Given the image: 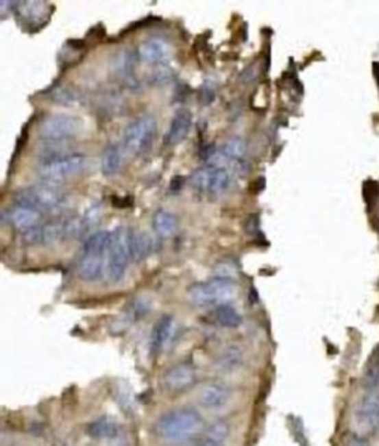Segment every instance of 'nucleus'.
<instances>
[{
  "label": "nucleus",
  "instance_id": "obj_28",
  "mask_svg": "<svg viewBox=\"0 0 379 446\" xmlns=\"http://www.w3.org/2000/svg\"><path fill=\"white\" fill-rule=\"evenodd\" d=\"M365 384L371 390H375V387L379 384V353L374 354V359L367 363Z\"/></svg>",
  "mask_w": 379,
  "mask_h": 446
},
{
  "label": "nucleus",
  "instance_id": "obj_2",
  "mask_svg": "<svg viewBox=\"0 0 379 446\" xmlns=\"http://www.w3.org/2000/svg\"><path fill=\"white\" fill-rule=\"evenodd\" d=\"M237 295L234 279L214 277L206 282H199L188 289V297L197 306H221L228 304Z\"/></svg>",
  "mask_w": 379,
  "mask_h": 446
},
{
  "label": "nucleus",
  "instance_id": "obj_15",
  "mask_svg": "<svg viewBox=\"0 0 379 446\" xmlns=\"http://www.w3.org/2000/svg\"><path fill=\"white\" fill-rule=\"evenodd\" d=\"M122 427L114 420L113 417H99L97 420L90 421L86 427V433L94 439H114L120 434Z\"/></svg>",
  "mask_w": 379,
  "mask_h": 446
},
{
  "label": "nucleus",
  "instance_id": "obj_14",
  "mask_svg": "<svg viewBox=\"0 0 379 446\" xmlns=\"http://www.w3.org/2000/svg\"><path fill=\"white\" fill-rule=\"evenodd\" d=\"M175 327H177V322H175L173 316H163L159 319L151 334V350L154 353H160L168 349L173 338Z\"/></svg>",
  "mask_w": 379,
  "mask_h": 446
},
{
  "label": "nucleus",
  "instance_id": "obj_24",
  "mask_svg": "<svg viewBox=\"0 0 379 446\" xmlns=\"http://www.w3.org/2000/svg\"><path fill=\"white\" fill-rule=\"evenodd\" d=\"M101 168H103L104 175L113 177L122 168V151L117 145H108L103 154V160H101Z\"/></svg>",
  "mask_w": 379,
  "mask_h": 446
},
{
  "label": "nucleus",
  "instance_id": "obj_32",
  "mask_svg": "<svg viewBox=\"0 0 379 446\" xmlns=\"http://www.w3.org/2000/svg\"><path fill=\"white\" fill-rule=\"evenodd\" d=\"M258 224H260V221H258V216L256 215L247 216L246 218V223H245V230H246V233H255L258 230Z\"/></svg>",
  "mask_w": 379,
  "mask_h": 446
},
{
  "label": "nucleus",
  "instance_id": "obj_12",
  "mask_svg": "<svg viewBox=\"0 0 379 446\" xmlns=\"http://www.w3.org/2000/svg\"><path fill=\"white\" fill-rule=\"evenodd\" d=\"M66 236V221H53L24 232L23 240L29 245L51 243Z\"/></svg>",
  "mask_w": 379,
  "mask_h": 446
},
{
  "label": "nucleus",
  "instance_id": "obj_9",
  "mask_svg": "<svg viewBox=\"0 0 379 446\" xmlns=\"http://www.w3.org/2000/svg\"><path fill=\"white\" fill-rule=\"evenodd\" d=\"M197 382V369L191 362L175 363L164 371L163 386L172 393H181Z\"/></svg>",
  "mask_w": 379,
  "mask_h": 446
},
{
  "label": "nucleus",
  "instance_id": "obj_19",
  "mask_svg": "<svg viewBox=\"0 0 379 446\" xmlns=\"http://www.w3.org/2000/svg\"><path fill=\"white\" fill-rule=\"evenodd\" d=\"M9 220H11V224H14L15 229L27 232L34 229V225L38 224V221L40 220V212L32 208L16 206L12 209L11 214H9Z\"/></svg>",
  "mask_w": 379,
  "mask_h": 446
},
{
  "label": "nucleus",
  "instance_id": "obj_33",
  "mask_svg": "<svg viewBox=\"0 0 379 446\" xmlns=\"http://www.w3.org/2000/svg\"><path fill=\"white\" fill-rule=\"evenodd\" d=\"M347 446H371L369 445V441L366 438H363V436H351Z\"/></svg>",
  "mask_w": 379,
  "mask_h": 446
},
{
  "label": "nucleus",
  "instance_id": "obj_30",
  "mask_svg": "<svg viewBox=\"0 0 379 446\" xmlns=\"http://www.w3.org/2000/svg\"><path fill=\"white\" fill-rule=\"evenodd\" d=\"M215 90L217 85L212 80H205V84L201 86V103L205 106H209L215 99Z\"/></svg>",
  "mask_w": 379,
  "mask_h": 446
},
{
  "label": "nucleus",
  "instance_id": "obj_17",
  "mask_svg": "<svg viewBox=\"0 0 379 446\" xmlns=\"http://www.w3.org/2000/svg\"><path fill=\"white\" fill-rule=\"evenodd\" d=\"M106 260L104 257H95V255H85L79 262V275L82 279L94 282L103 277L106 273Z\"/></svg>",
  "mask_w": 379,
  "mask_h": 446
},
{
  "label": "nucleus",
  "instance_id": "obj_29",
  "mask_svg": "<svg viewBox=\"0 0 379 446\" xmlns=\"http://www.w3.org/2000/svg\"><path fill=\"white\" fill-rule=\"evenodd\" d=\"M150 310V304L145 301L144 298H138L135 301H132V304L129 306V313L126 317V322L129 321H138V319L144 317L147 313Z\"/></svg>",
  "mask_w": 379,
  "mask_h": 446
},
{
  "label": "nucleus",
  "instance_id": "obj_13",
  "mask_svg": "<svg viewBox=\"0 0 379 446\" xmlns=\"http://www.w3.org/2000/svg\"><path fill=\"white\" fill-rule=\"evenodd\" d=\"M193 117L188 110H178L175 113L173 119L171 121L168 134L164 135L166 145H178L187 138V135L191 129Z\"/></svg>",
  "mask_w": 379,
  "mask_h": 446
},
{
  "label": "nucleus",
  "instance_id": "obj_27",
  "mask_svg": "<svg viewBox=\"0 0 379 446\" xmlns=\"http://www.w3.org/2000/svg\"><path fill=\"white\" fill-rule=\"evenodd\" d=\"M228 434H230V425L224 420H219L214 424H210L209 429L206 430V438L219 443V445L225 442Z\"/></svg>",
  "mask_w": 379,
  "mask_h": 446
},
{
  "label": "nucleus",
  "instance_id": "obj_7",
  "mask_svg": "<svg viewBox=\"0 0 379 446\" xmlns=\"http://www.w3.org/2000/svg\"><path fill=\"white\" fill-rule=\"evenodd\" d=\"M83 126V122L71 114H53L46 117L40 123L39 132L45 140L61 141L76 135Z\"/></svg>",
  "mask_w": 379,
  "mask_h": 446
},
{
  "label": "nucleus",
  "instance_id": "obj_25",
  "mask_svg": "<svg viewBox=\"0 0 379 446\" xmlns=\"http://www.w3.org/2000/svg\"><path fill=\"white\" fill-rule=\"evenodd\" d=\"M218 151L223 154L227 160L242 159L246 153V143L242 138H239V136H233V138L227 140L223 145H221Z\"/></svg>",
  "mask_w": 379,
  "mask_h": 446
},
{
  "label": "nucleus",
  "instance_id": "obj_21",
  "mask_svg": "<svg viewBox=\"0 0 379 446\" xmlns=\"http://www.w3.org/2000/svg\"><path fill=\"white\" fill-rule=\"evenodd\" d=\"M214 321L223 327H228V330H233V327H239L242 325L243 319L240 313L231 304H221L217 306L214 313H212Z\"/></svg>",
  "mask_w": 379,
  "mask_h": 446
},
{
  "label": "nucleus",
  "instance_id": "obj_4",
  "mask_svg": "<svg viewBox=\"0 0 379 446\" xmlns=\"http://www.w3.org/2000/svg\"><path fill=\"white\" fill-rule=\"evenodd\" d=\"M86 165V156L80 153L61 154V156L45 158L39 166L38 174L48 183H58L71 177L79 175Z\"/></svg>",
  "mask_w": 379,
  "mask_h": 446
},
{
  "label": "nucleus",
  "instance_id": "obj_8",
  "mask_svg": "<svg viewBox=\"0 0 379 446\" xmlns=\"http://www.w3.org/2000/svg\"><path fill=\"white\" fill-rule=\"evenodd\" d=\"M230 181V172L223 166L214 165H208L205 168L197 169L191 177V183L194 187L210 195L223 193L224 190L228 188Z\"/></svg>",
  "mask_w": 379,
  "mask_h": 446
},
{
  "label": "nucleus",
  "instance_id": "obj_11",
  "mask_svg": "<svg viewBox=\"0 0 379 446\" xmlns=\"http://www.w3.org/2000/svg\"><path fill=\"white\" fill-rule=\"evenodd\" d=\"M231 397V390L227 384H223V382H206L199 390L197 400L199 405L206 408V409H219L224 405L228 404V400Z\"/></svg>",
  "mask_w": 379,
  "mask_h": 446
},
{
  "label": "nucleus",
  "instance_id": "obj_22",
  "mask_svg": "<svg viewBox=\"0 0 379 446\" xmlns=\"http://www.w3.org/2000/svg\"><path fill=\"white\" fill-rule=\"evenodd\" d=\"M153 225H154V230L157 232V234L163 236V238H171V236H173L175 232H177L178 220L172 212L163 211L162 209V211L156 212Z\"/></svg>",
  "mask_w": 379,
  "mask_h": 446
},
{
  "label": "nucleus",
  "instance_id": "obj_1",
  "mask_svg": "<svg viewBox=\"0 0 379 446\" xmlns=\"http://www.w3.org/2000/svg\"><path fill=\"white\" fill-rule=\"evenodd\" d=\"M205 429V420L193 408H175L163 414L156 423V434L168 443H186Z\"/></svg>",
  "mask_w": 379,
  "mask_h": 446
},
{
  "label": "nucleus",
  "instance_id": "obj_20",
  "mask_svg": "<svg viewBox=\"0 0 379 446\" xmlns=\"http://www.w3.org/2000/svg\"><path fill=\"white\" fill-rule=\"evenodd\" d=\"M110 245H112V232H98L89 236L85 245H83V253L104 257L106 253H108Z\"/></svg>",
  "mask_w": 379,
  "mask_h": 446
},
{
  "label": "nucleus",
  "instance_id": "obj_10",
  "mask_svg": "<svg viewBox=\"0 0 379 446\" xmlns=\"http://www.w3.org/2000/svg\"><path fill=\"white\" fill-rule=\"evenodd\" d=\"M356 421L366 430L379 427V391L369 390L356 409Z\"/></svg>",
  "mask_w": 379,
  "mask_h": 446
},
{
  "label": "nucleus",
  "instance_id": "obj_16",
  "mask_svg": "<svg viewBox=\"0 0 379 446\" xmlns=\"http://www.w3.org/2000/svg\"><path fill=\"white\" fill-rule=\"evenodd\" d=\"M172 49L168 43L162 39H149L140 47V57L147 62L160 64L171 58Z\"/></svg>",
  "mask_w": 379,
  "mask_h": 446
},
{
  "label": "nucleus",
  "instance_id": "obj_5",
  "mask_svg": "<svg viewBox=\"0 0 379 446\" xmlns=\"http://www.w3.org/2000/svg\"><path fill=\"white\" fill-rule=\"evenodd\" d=\"M15 200L18 206L36 209V211H58L66 205V196L53 186H38L21 190Z\"/></svg>",
  "mask_w": 379,
  "mask_h": 446
},
{
  "label": "nucleus",
  "instance_id": "obj_3",
  "mask_svg": "<svg viewBox=\"0 0 379 446\" xmlns=\"http://www.w3.org/2000/svg\"><path fill=\"white\" fill-rule=\"evenodd\" d=\"M131 249H129V230L125 227H117L112 232V245L107 253L106 275L110 282L117 284L122 280L127 271V264L131 260Z\"/></svg>",
  "mask_w": 379,
  "mask_h": 446
},
{
  "label": "nucleus",
  "instance_id": "obj_26",
  "mask_svg": "<svg viewBox=\"0 0 379 446\" xmlns=\"http://www.w3.org/2000/svg\"><path fill=\"white\" fill-rule=\"evenodd\" d=\"M51 98L61 106H75L79 101V92L69 86H58L52 90Z\"/></svg>",
  "mask_w": 379,
  "mask_h": 446
},
{
  "label": "nucleus",
  "instance_id": "obj_6",
  "mask_svg": "<svg viewBox=\"0 0 379 446\" xmlns=\"http://www.w3.org/2000/svg\"><path fill=\"white\" fill-rule=\"evenodd\" d=\"M156 134V119L145 114L129 125L123 134L125 149L132 154H143L150 149Z\"/></svg>",
  "mask_w": 379,
  "mask_h": 446
},
{
  "label": "nucleus",
  "instance_id": "obj_23",
  "mask_svg": "<svg viewBox=\"0 0 379 446\" xmlns=\"http://www.w3.org/2000/svg\"><path fill=\"white\" fill-rule=\"evenodd\" d=\"M243 363V353L236 345H230V347L224 349L223 353L219 354L217 365L221 371L224 372H233L242 367Z\"/></svg>",
  "mask_w": 379,
  "mask_h": 446
},
{
  "label": "nucleus",
  "instance_id": "obj_18",
  "mask_svg": "<svg viewBox=\"0 0 379 446\" xmlns=\"http://www.w3.org/2000/svg\"><path fill=\"white\" fill-rule=\"evenodd\" d=\"M129 249H131L132 260L141 261L151 253L153 240L147 233L140 230H132L129 232Z\"/></svg>",
  "mask_w": 379,
  "mask_h": 446
},
{
  "label": "nucleus",
  "instance_id": "obj_34",
  "mask_svg": "<svg viewBox=\"0 0 379 446\" xmlns=\"http://www.w3.org/2000/svg\"><path fill=\"white\" fill-rule=\"evenodd\" d=\"M194 446H221V445L217 443V442H214V441L208 439V438H205L201 442H199L197 445H194Z\"/></svg>",
  "mask_w": 379,
  "mask_h": 446
},
{
  "label": "nucleus",
  "instance_id": "obj_31",
  "mask_svg": "<svg viewBox=\"0 0 379 446\" xmlns=\"http://www.w3.org/2000/svg\"><path fill=\"white\" fill-rule=\"evenodd\" d=\"M217 277H224V279H233L234 273H236V267L234 264H231L228 261H223L219 262L217 266Z\"/></svg>",
  "mask_w": 379,
  "mask_h": 446
}]
</instances>
